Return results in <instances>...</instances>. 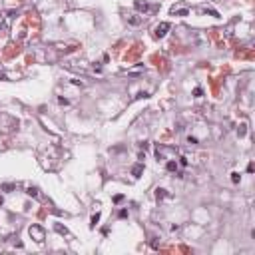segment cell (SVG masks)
<instances>
[{"label": "cell", "instance_id": "1", "mask_svg": "<svg viewBox=\"0 0 255 255\" xmlns=\"http://www.w3.org/2000/svg\"><path fill=\"white\" fill-rule=\"evenodd\" d=\"M28 233H30V237L36 243H44V239H46V231H44V227L42 225H38V223H32L30 225V229H28Z\"/></svg>", "mask_w": 255, "mask_h": 255}, {"label": "cell", "instance_id": "2", "mask_svg": "<svg viewBox=\"0 0 255 255\" xmlns=\"http://www.w3.org/2000/svg\"><path fill=\"white\" fill-rule=\"evenodd\" d=\"M168 30H169V22H161V24H158V26H156L154 36H156V38H164L165 34H168Z\"/></svg>", "mask_w": 255, "mask_h": 255}, {"label": "cell", "instance_id": "3", "mask_svg": "<svg viewBox=\"0 0 255 255\" xmlns=\"http://www.w3.org/2000/svg\"><path fill=\"white\" fill-rule=\"evenodd\" d=\"M134 6H136V10H140V12H148V10H150V4H148L146 2V0H136V2H134Z\"/></svg>", "mask_w": 255, "mask_h": 255}, {"label": "cell", "instance_id": "4", "mask_svg": "<svg viewBox=\"0 0 255 255\" xmlns=\"http://www.w3.org/2000/svg\"><path fill=\"white\" fill-rule=\"evenodd\" d=\"M142 172H144V165L142 164H138V165L132 168V176H134V177H140V176H142Z\"/></svg>", "mask_w": 255, "mask_h": 255}, {"label": "cell", "instance_id": "5", "mask_svg": "<svg viewBox=\"0 0 255 255\" xmlns=\"http://www.w3.org/2000/svg\"><path fill=\"white\" fill-rule=\"evenodd\" d=\"M127 22L134 24V26H138V24H142V18H140V16H136V14H132V16H127Z\"/></svg>", "mask_w": 255, "mask_h": 255}, {"label": "cell", "instance_id": "6", "mask_svg": "<svg viewBox=\"0 0 255 255\" xmlns=\"http://www.w3.org/2000/svg\"><path fill=\"white\" fill-rule=\"evenodd\" d=\"M54 229H56V231H58V233H62V235H70V231H68V229H66V227H62V225H60V223H56V225H54Z\"/></svg>", "mask_w": 255, "mask_h": 255}, {"label": "cell", "instance_id": "7", "mask_svg": "<svg viewBox=\"0 0 255 255\" xmlns=\"http://www.w3.org/2000/svg\"><path fill=\"white\" fill-rule=\"evenodd\" d=\"M26 193H28V195H32V197H36V199L40 197V193H38V189H36V188H32V185H30V188L26 189Z\"/></svg>", "mask_w": 255, "mask_h": 255}, {"label": "cell", "instance_id": "8", "mask_svg": "<svg viewBox=\"0 0 255 255\" xmlns=\"http://www.w3.org/2000/svg\"><path fill=\"white\" fill-rule=\"evenodd\" d=\"M165 168H168V172H176V169H177V161L169 160V161H168V165H165Z\"/></svg>", "mask_w": 255, "mask_h": 255}, {"label": "cell", "instance_id": "9", "mask_svg": "<svg viewBox=\"0 0 255 255\" xmlns=\"http://www.w3.org/2000/svg\"><path fill=\"white\" fill-rule=\"evenodd\" d=\"M100 221V213H96V215H92V221H90V227H96V223Z\"/></svg>", "mask_w": 255, "mask_h": 255}, {"label": "cell", "instance_id": "10", "mask_svg": "<svg viewBox=\"0 0 255 255\" xmlns=\"http://www.w3.org/2000/svg\"><path fill=\"white\" fill-rule=\"evenodd\" d=\"M239 180H241V176H239L237 172H233V173H231V181H233V184H239Z\"/></svg>", "mask_w": 255, "mask_h": 255}, {"label": "cell", "instance_id": "11", "mask_svg": "<svg viewBox=\"0 0 255 255\" xmlns=\"http://www.w3.org/2000/svg\"><path fill=\"white\" fill-rule=\"evenodd\" d=\"M156 195H158V199H164L168 193H165V189H158V191H156Z\"/></svg>", "mask_w": 255, "mask_h": 255}, {"label": "cell", "instance_id": "12", "mask_svg": "<svg viewBox=\"0 0 255 255\" xmlns=\"http://www.w3.org/2000/svg\"><path fill=\"white\" fill-rule=\"evenodd\" d=\"M173 14H180V16H188V10H176V8H173Z\"/></svg>", "mask_w": 255, "mask_h": 255}, {"label": "cell", "instance_id": "13", "mask_svg": "<svg viewBox=\"0 0 255 255\" xmlns=\"http://www.w3.org/2000/svg\"><path fill=\"white\" fill-rule=\"evenodd\" d=\"M122 199H124V195H116V197H114V203H120Z\"/></svg>", "mask_w": 255, "mask_h": 255}, {"label": "cell", "instance_id": "14", "mask_svg": "<svg viewBox=\"0 0 255 255\" xmlns=\"http://www.w3.org/2000/svg\"><path fill=\"white\" fill-rule=\"evenodd\" d=\"M2 189H6V191L8 189H14V185H12V184H6V185H2Z\"/></svg>", "mask_w": 255, "mask_h": 255}, {"label": "cell", "instance_id": "15", "mask_svg": "<svg viewBox=\"0 0 255 255\" xmlns=\"http://www.w3.org/2000/svg\"><path fill=\"white\" fill-rule=\"evenodd\" d=\"M0 80H6V76H4V72H0Z\"/></svg>", "mask_w": 255, "mask_h": 255}]
</instances>
